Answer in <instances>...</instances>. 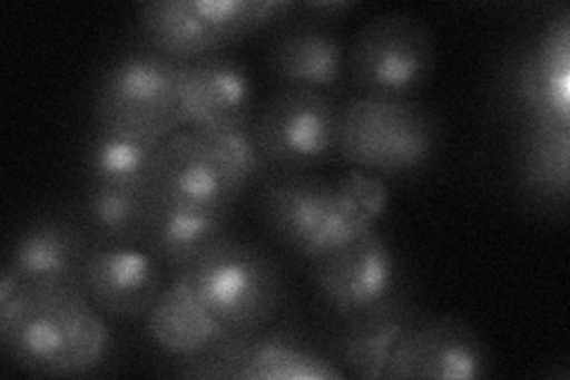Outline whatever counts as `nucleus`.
<instances>
[{
    "label": "nucleus",
    "mask_w": 570,
    "mask_h": 380,
    "mask_svg": "<svg viewBox=\"0 0 570 380\" xmlns=\"http://www.w3.org/2000/svg\"><path fill=\"white\" fill-rule=\"evenodd\" d=\"M307 266L314 295L333 319L368 312L402 293L397 255L376 226Z\"/></svg>",
    "instance_id": "obj_10"
},
{
    "label": "nucleus",
    "mask_w": 570,
    "mask_h": 380,
    "mask_svg": "<svg viewBox=\"0 0 570 380\" xmlns=\"http://www.w3.org/2000/svg\"><path fill=\"white\" fill-rule=\"evenodd\" d=\"M163 205L153 193L88 184L81 201V220L96 243L142 247Z\"/></svg>",
    "instance_id": "obj_22"
},
{
    "label": "nucleus",
    "mask_w": 570,
    "mask_h": 380,
    "mask_svg": "<svg viewBox=\"0 0 570 380\" xmlns=\"http://www.w3.org/2000/svg\"><path fill=\"white\" fill-rule=\"evenodd\" d=\"M435 69L433 33L414 14L383 12L354 33L347 81L360 96L412 98Z\"/></svg>",
    "instance_id": "obj_7"
},
{
    "label": "nucleus",
    "mask_w": 570,
    "mask_h": 380,
    "mask_svg": "<svg viewBox=\"0 0 570 380\" xmlns=\"http://www.w3.org/2000/svg\"><path fill=\"white\" fill-rule=\"evenodd\" d=\"M96 124L163 143L184 129L181 62L148 46L121 52L98 79Z\"/></svg>",
    "instance_id": "obj_5"
},
{
    "label": "nucleus",
    "mask_w": 570,
    "mask_h": 380,
    "mask_svg": "<svg viewBox=\"0 0 570 380\" xmlns=\"http://www.w3.org/2000/svg\"><path fill=\"white\" fill-rule=\"evenodd\" d=\"M299 10H305L314 17H318V20H333L335 14H343L347 10L354 8V3H350V0H343V3H297Z\"/></svg>",
    "instance_id": "obj_25"
},
{
    "label": "nucleus",
    "mask_w": 570,
    "mask_h": 380,
    "mask_svg": "<svg viewBox=\"0 0 570 380\" xmlns=\"http://www.w3.org/2000/svg\"><path fill=\"white\" fill-rule=\"evenodd\" d=\"M234 233V212L163 207L142 247L167 271H171V276H176L186 274L214 245H219Z\"/></svg>",
    "instance_id": "obj_21"
},
{
    "label": "nucleus",
    "mask_w": 570,
    "mask_h": 380,
    "mask_svg": "<svg viewBox=\"0 0 570 380\" xmlns=\"http://www.w3.org/2000/svg\"><path fill=\"white\" fill-rule=\"evenodd\" d=\"M186 279L226 331H259L278 319L285 304V274L278 260L238 233L214 245L186 271Z\"/></svg>",
    "instance_id": "obj_3"
},
{
    "label": "nucleus",
    "mask_w": 570,
    "mask_h": 380,
    "mask_svg": "<svg viewBox=\"0 0 570 380\" xmlns=\"http://www.w3.org/2000/svg\"><path fill=\"white\" fill-rule=\"evenodd\" d=\"M165 285V266L146 247L96 243L81 274L88 300L102 316L117 321L146 319Z\"/></svg>",
    "instance_id": "obj_14"
},
{
    "label": "nucleus",
    "mask_w": 570,
    "mask_h": 380,
    "mask_svg": "<svg viewBox=\"0 0 570 380\" xmlns=\"http://www.w3.org/2000/svg\"><path fill=\"white\" fill-rule=\"evenodd\" d=\"M570 126H521L515 136L513 174L521 193L532 205L566 210Z\"/></svg>",
    "instance_id": "obj_20"
},
{
    "label": "nucleus",
    "mask_w": 570,
    "mask_h": 380,
    "mask_svg": "<svg viewBox=\"0 0 570 380\" xmlns=\"http://www.w3.org/2000/svg\"><path fill=\"white\" fill-rule=\"evenodd\" d=\"M181 107L184 126L198 131L253 121V75L226 50L181 62Z\"/></svg>",
    "instance_id": "obj_16"
},
{
    "label": "nucleus",
    "mask_w": 570,
    "mask_h": 380,
    "mask_svg": "<svg viewBox=\"0 0 570 380\" xmlns=\"http://www.w3.org/2000/svg\"><path fill=\"white\" fill-rule=\"evenodd\" d=\"M249 193L262 228L302 262L326 255L373 226V216L341 181L314 169H272Z\"/></svg>",
    "instance_id": "obj_2"
},
{
    "label": "nucleus",
    "mask_w": 570,
    "mask_h": 380,
    "mask_svg": "<svg viewBox=\"0 0 570 380\" xmlns=\"http://www.w3.org/2000/svg\"><path fill=\"white\" fill-rule=\"evenodd\" d=\"M419 316L416 306L404 291L368 312L333 319L328 335V357L345 376L383 378L390 352Z\"/></svg>",
    "instance_id": "obj_17"
},
{
    "label": "nucleus",
    "mask_w": 570,
    "mask_h": 380,
    "mask_svg": "<svg viewBox=\"0 0 570 380\" xmlns=\"http://www.w3.org/2000/svg\"><path fill=\"white\" fill-rule=\"evenodd\" d=\"M228 331L190 291L186 274H176L146 314V335L174 364L203 357Z\"/></svg>",
    "instance_id": "obj_18"
},
{
    "label": "nucleus",
    "mask_w": 570,
    "mask_h": 380,
    "mask_svg": "<svg viewBox=\"0 0 570 380\" xmlns=\"http://www.w3.org/2000/svg\"><path fill=\"white\" fill-rule=\"evenodd\" d=\"M488 376L483 340L454 316H416L390 352L387 380H475Z\"/></svg>",
    "instance_id": "obj_12"
},
{
    "label": "nucleus",
    "mask_w": 570,
    "mask_h": 380,
    "mask_svg": "<svg viewBox=\"0 0 570 380\" xmlns=\"http://www.w3.org/2000/svg\"><path fill=\"white\" fill-rule=\"evenodd\" d=\"M245 193L234 167L203 131L184 126L159 143L153 195L163 207L234 212Z\"/></svg>",
    "instance_id": "obj_11"
},
{
    "label": "nucleus",
    "mask_w": 570,
    "mask_h": 380,
    "mask_svg": "<svg viewBox=\"0 0 570 380\" xmlns=\"http://www.w3.org/2000/svg\"><path fill=\"white\" fill-rule=\"evenodd\" d=\"M266 65L281 86L314 88L335 96L347 81V48L337 31L295 8L274 22Z\"/></svg>",
    "instance_id": "obj_13"
},
{
    "label": "nucleus",
    "mask_w": 570,
    "mask_h": 380,
    "mask_svg": "<svg viewBox=\"0 0 570 380\" xmlns=\"http://www.w3.org/2000/svg\"><path fill=\"white\" fill-rule=\"evenodd\" d=\"M497 94L515 126H570V25L563 10L532 43L513 50Z\"/></svg>",
    "instance_id": "obj_8"
},
{
    "label": "nucleus",
    "mask_w": 570,
    "mask_h": 380,
    "mask_svg": "<svg viewBox=\"0 0 570 380\" xmlns=\"http://www.w3.org/2000/svg\"><path fill=\"white\" fill-rule=\"evenodd\" d=\"M345 371L328 354L309 345L295 325L269 323L245 338L238 380H341Z\"/></svg>",
    "instance_id": "obj_19"
},
{
    "label": "nucleus",
    "mask_w": 570,
    "mask_h": 380,
    "mask_svg": "<svg viewBox=\"0 0 570 380\" xmlns=\"http://www.w3.org/2000/svg\"><path fill=\"white\" fill-rule=\"evenodd\" d=\"M96 238L81 214L43 212L14 235L8 266L22 283H62L81 288V274Z\"/></svg>",
    "instance_id": "obj_15"
},
{
    "label": "nucleus",
    "mask_w": 570,
    "mask_h": 380,
    "mask_svg": "<svg viewBox=\"0 0 570 380\" xmlns=\"http://www.w3.org/2000/svg\"><path fill=\"white\" fill-rule=\"evenodd\" d=\"M253 121L203 131L214 143V146H217L224 153V157L228 159V165L234 167V172L238 174V178L243 181L247 191H253L259 184V181L272 172V165L266 162V157L259 148V143H257ZM195 131H198V129H195Z\"/></svg>",
    "instance_id": "obj_24"
},
{
    "label": "nucleus",
    "mask_w": 570,
    "mask_h": 380,
    "mask_svg": "<svg viewBox=\"0 0 570 380\" xmlns=\"http://www.w3.org/2000/svg\"><path fill=\"white\" fill-rule=\"evenodd\" d=\"M293 8L288 0H148L138 8V29L148 48L190 62L226 50Z\"/></svg>",
    "instance_id": "obj_6"
},
{
    "label": "nucleus",
    "mask_w": 570,
    "mask_h": 380,
    "mask_svg": "<svg viewBox=\"0 0 570 380\" xmlns=\"http://www.w3.org/2000/svg\"><path fill=\"white\" fill-rule=\"evenodd\" d=\"M343 105L314 88L281 86L255 115L253 129L272 169H316L341 148Z\"/></svg>",
    "instance_id": "obj_9"
},
{
    "label": "nucleus",
    "mask_w": 570,
    "mask_h": 380,
    "mask_svg": "<svg viewBox=\"0 0 570 380\" xmlns=\"http://www.w3.org/2000/svg\"><path fill=\"white\" fill-rule=\"evenodd\" d=\"M157 150V140L105 129L96 124L86 140L88 184L153 193Z\"/></svg>",
    "instance_id": "obj_23"
},
{
    "label": "nucleus",
    "mask_w": 570,
    "mask_h": 380,
    "mask_svg": "<svg viewBox=\"0 0 570 380\" xmlns=\"http://www.w3.org/2000/svg\"><path fill=\"white\" fill-rule=\"evenodd\" d=\"M110 329L83 288L24 283L0 302V350L41 378L94 373L110 357Z\"/></svg>",
    "instance_id": "obj_1"
},
{
    "label": "nucleus",
    "mask_w": 570,
    "mask_h": 380,
    "mask_svg": "<svg viewBox=\"0 0 570 380\" xmlns=\"http://www.w3.org/2000/svg\"><path fill=\"white\" fill-rule=\"evenodd\" d=\"M438 146V119L414 98L354 96L343 105L337 153L364 174H414L435 157Z\"/></svg>",
    "instance_id": "obj_4"
}]
</instances>
